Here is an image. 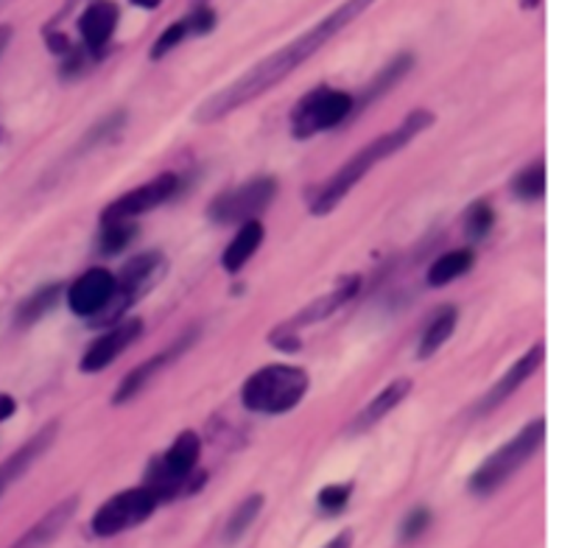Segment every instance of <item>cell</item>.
<instances>
[{
  "label": "cell",
  "instance_id": "cell-20",
  "mask_svg": "<svg viewBox=\"0 0 573 548\" xmlns=\"http://www.w3.org/2000/svg\"><path fill=\"white\" fill-rule=\"evenodd\" d=\"M73 509H76V498L62 500L60 507L51 509V513L45 515V518H42L36 526H31V529L25 531V535L20 537V540L14 542L12 548H45L51 542V537L56 535V531L65 529V524L71 520Z\"/></svg>",
  "mask_w": 573,
  "mask_h": 548
},
{
  "label": "cell",
  "instance_id": "cell-3",
  "mask_svg": "<svg viewBox=\"0 0 573 548\" xmlns=\"http://www.w3.org/2000/svg\"><path fill=\"white\" fill-rule=\"evenodd\" d=\"M308 387H311V378L303 367L269 363L246 378L241 400L246 409L257 411V414H286V411L297 409L299 400L308 394Z\"/></svg>",
  "mask_w": 573,
  "mask_h": 548
},
{
  "label": "cell",
  "instance_id": "cell-27",
  "mask_svg": "<svg viewBox=\"0 0 573 548\" xmlns=\"http://www.w3.org/2000/svg\"><path fill=\"white\" fill-rule=\"evenodd\" d=\"M261 509H263V495H250V498L244 500V504H241L238 509H235L233 515H230V520H227V540H238L241 535H244L246 529H250L252 526V520L257 518V515H261Z\"/></svg>",
  "mask_w": 573,
  "mask_h": 548
},
{
  "label": "cell",
  "instance_id": "cell-12",
  "mask_svg": "<svg viewBox=\"0 0 573 548\" xmlns=\"http://www.w3.org/2000/svg\"><path fill=\"white\" fill-rule=\"evenodd\" d=\"M120 12L113 0H93L78 18V34H82V49L91 60H102L104 51L113 42L115 29H118Z\"/></svg>",
  "mask_w": 573,
  "mask_h": 548
},
{
  "label": "cell",
  "instance_id": "cell-37",
  "mask_svg": "<svg viewBox=\"0 0 573 548\" xmlns=\"http://www.w3.org/2000/svg\"><path fill=\"white\" fill-rule=\"evenodd\" d=\"M197 3H199V7H204V0H197Z\"/></svg>",
  "mask_w": 573,
  "mask_h": 548
},
{
  "label": "cell",
  "instance_id": "cell-2",
  "mask_svg": "<svg viewBox=\"0 0 573 548\" xmlns=\"http://www.w3.org/2000/svg\"><path fill=\"white\" fill-rule=\"evenodd\" d=\"M431 124H434V115H431L428 109H414V113L406 115V120H403L397 129L383 131V135H378L375 140H372V144H367L364 149L356 151V155H352L350 160H347L344 166H341L339 171H336L333 177H330L328 182L319 188V193L314 197V202H311V213L314 215L333 213V210L339 208L341 199H344L352 188L359 186L361 179H364L367 173L378 166V162H383L386 157L397 155L403 146L412 144L414 137L423 135Z\"/></svg>",
  "mask_w": 573,
  "mask_h": 548
},
{
  "label": "cell",
  "instance_id": "cell-8",
  "mask_svg": "<svg viewBox=\"0 0 573 548\" xmlns=\"http://www.w3.org/2000/svg\"><path fill=\"white\" fill-rule=\"evenodd\" d=\"M277 193V182L272 177L250 179L246 186L230 188L222 197H215L210 202L208 215L215 224H244L252 221L257 213L269 208V202Z\"/></svg>",
  "mask_w": 573,
  "mask_h": 548
},
{
  "label": "cell",
  "instance_id": "cell-34",
  "mask_svg": "<svg viewBox=\"0 0 573 548\" xmlns=\"http://www.w3.org/2000/svg\"><path fill=\"white\" fill-rule=\"evenodd\" d=\"M9 40H12V29H9V25H0V54L7 51Z\"/></svg>",
  "mask_w": 573,
  "mask_h": 548
},
{
  "label": "cell",
  "instance_id": "cell-24",
  "mask_svg": "<svg viewBox=\"0 0 573 548\" xmlns=\"http://www.w3.org/2000/svg\"><path fill=\"white\" fill-rule=\"evenodd\" d=\"M60 294H62V286H45L40 288V292L29 294V297L18 305L14 323H18L20 328H29V325L40 323L42 316L49 314V310L60 303Z\"/></svg>",
  "mask_w": 573,
  "mask_h": 548
},
{
  "label": "cell",
  "instance_id": "cell-7",
  "mask_svg": "<svg viewBox=\"0 0 573 548\" xmlns=\"http://www.w3.org/2000/svg\"><path fill=\"white\" fill-rule=\"evenodd\" d=\"M160 507V498L151 493L149 487H131L124 493L113 495L107 504L96 509L93 515V535L96 537H115L126 529H135L144 520H149L155 515V509Z\"/></svg>",
  "mask_w": 573,
  "mask_h": 548
},
{
  "label": "cell",
  "instance_id": "cell-32",
  "mask_svg": "<svg viewBox=\"0 0 573 548\" xmlns=\"http://www.w3.org/2000/svg\"><path fill=\"white\" fill-rule=\"evenodd\" d=\"M14 409H18V400H14L12 394L0 392V423H3V420L12 418Z\"/></svg>",
  "mask_w": 573,
  "mask_h": 548
},
{
  "label": "cell",
  "instance_id": "cell-25",
  "mask_svg": "<svg viewBox=\"0 0 573 548\" xmlns=\"http://www.w3.org/2000/svg\"><path fill=\"white\" fill-rule=\"evenodd\" d=\"M135 235H138V226L131 224V221H124V219L102 221L98 252H104V255H118L120 250H126V246L135 241Z\"/></svg>",
  "mask_w": 573,
  "mask_h": 548
},
{
  "label": "cell",
  "instance_id": "cell-5",
  "mask_svg": "<svg viewBox=\"0 0 573 548\" xmlns=\"http://www.w3.org/2000/svg\"><path fill=\"white\" fill-rule=\"evenodd\" d=\"M199 453H202V440H199V434L182 431V434L171 442V447L151 465L146 487H149L160 500L173 498L177 493H197L193 473H197Z\"/></svg>",
  "mask_w": 573,
  "mask_h": 548
},
{
  "label": "cell",
  "instance_id": "cell-18",
  "mask_svg": "<svg viewBox=\"0 0 573 548\" xmlns=\"http://www.w3.org/2000/svg\"><path fill=\"white\" fill-rule=\"evenodd\" d=\"M185 345H188V339L180 341V345H173L171 350L160 352V356L149 358V361H144V363H140V367H135V370H131L129 376H126L124 381H120L118 392L113 394V403L120 405V403H129L131 398H138V394L144 392L146 387H149L151 378H155L157 372H160L168 361H173V358H177L182 350H185Z\"/></svg>",
  "mask_w": 573,
  "mask_h": 548
},
{
  "label": "cell",
  "instance_id": "cell-30",
  "mask_svg": "<svg viewBox=\"0 0 573 548\" xmlns=\"http://www.w3.org/2000/svg\"><path fill=\"white\" fill-rule=\"evenodd\" d=\"M350 495H352V487L350 484H330V487H325L322 493H319V509L322 513H341V509L350 504Z\"/></svg>",
  "mask_w": 573,
  "mask_h": 548
},
{
  "label": "cell",
  "instance_id": "cell-35",
  "mask_svg": "<svg viewBox=\"0 0 573 548\" xmlns=\"http://www.w3.org/2000/svg\"><path fill=\"white\" fill-rule=\"evenodd\" d=\"M129 3H131V7H138V9H149V12H151V9H157V7H160L162 0H129Z\"/></svg>",
  "mask_w": 573,
  "mask_h": 548
},
{
  "label": "cell",
  "instance_id": "cell-1",
  "mask_svg": "<svg viewBox=\"0 0 573 548\" xmlns=\"http://www.w3.org/2000/svg\"><path fill=\"white\" fill-rule=\"evenodd\" d=\"M372 3H375V0H344V3H339L333 12L325 14L319 23H314L311 29L303 31L299 36H294L288 45H283L275 54H269L266 60L252 65L250 71H246L244 76L235 78L233 84H227L224 89L213 93V96L197 109L193 118H197L199 124H215V120L227 118L230 113L246 107V104L255 102V98L266 96L272 87L286 82L299 65H305L311 56H317L330 40H336V36L347 29V25L356 23Z\"/></svg>",
  "mask_w": 573,
  "mask_h": 548
},
{
  "label": "cell",
  "instance_id": "cell-6",
  "mask_svg": "<svg viewBox=\"0 0 573 548\" xmlns=\"http://www.w3.org/2000/svg\"><path fill=\"white\" fill-rule=\"evenodd\" d=\"M352 109H356V96L347 93V89H311V93L299 98L297 107L291 109V135L297 137V140H305V137H314L319 135V131L336 129V126L344 124L347 118H352Z\"/></svg>",
  "mask_w": 573,
  "mask_h": 548
},
{
  "label": "cell",
  "instance_id": "cell-21",
  "mask_svg": "<svg viewBox=\"0 0 573 548\" xmlns=\"http://www.w3.org/2000/svg\"><path fill=\"white\" fill-rule=\"evenodd\" d=\"M412 65H414V56L412 54L394 56V60L389 62V65L383 67V71L378 73L375 78H372L370 87H367L364 93H361V96L356 98V109H364V107H370L372 102H378V98H381L383 93H389V89H392L394 84L401 82V78L406 76L408 71H412ZM356 109H352V113H356Z\"/></svg>",
  "mask_w": 573,
  "mask_h": 548
},
{
  "label": "cell",
  "instance_id": "cell-16",
  "mask_svg": "<svg viewBox=\"0 0 573 548\" xmlns=\"http://www.w3.org/2000/svg\"><path fill=\"white\" fill-rule=\"evenodd\" d=\"M54 434H56V423L45 425L40 434L31 436V440L25 442L20 451H14L12 456H9V460L0 465V498H3V495H7V489L12 487V484L18 482V478L23 476V473L29 471L31 465H34V460H40L42 453L49 451V445L54 442Z\"/></svg>",
  "mask_w": 573,
  "mask_h": 548
},
{
  "label": "cell",
  "instance_id": "cell-31",
  "mask_svg": "<svg viewBox=\"0 0 573 548\" xmlns=\"http://www.w3.org/2000/svg\"><path fill=\"white\" fill-rule=\"evenodd\" d=\"M431 524V513L425 507L414 509V513L406 515V520H403V529H401V537L403 540H417L420 535H423L425 529H428Z\"/></svg>",
  "mask_w": 573,
  "mask_h": 548
},
{
  "label": "cell",
  "instance_id": "cell-36",
  "mask_svg": "<svg viewBox=\"0 0 573 548\" xmlns=\"http://www.w3.org/2000/svg\"><path fill=\"white\" fill-rule=\"evenodd\" d=\"M523 7H526V9H532V7H538V0H523Z\"/></svg>",
  "mask_w": 573,
  "mask_h": 548
},
{
  "label": "cell",
  "instance_id": "cell-26",
  "mask_svg": "<svg viewBox=\"0 0 573 548\" xmlns=\"http://www.w3.org/2000/svg\"><path fill=\"white\" fill-rule=\"evenodd\" d=\"M514 197L523 199V202H540L545 197V166L543 162H534V166L523 168V171L514 177L512 182Z\"/></svg>",
  "mask_w": 573,
  "mask_h": 548
},
{
  "label": "cell",
  "instance_id": "cell-19",
  "mask_svg": "<svg viewBox=\"0 0 573 548\" xmlns=\"http://www.w3.org/2000/svg\"><path fill=\"white\" fill-rule=\"evenodd\" d=\"M263 235H266V230H263L261 221H257V219L244 221L238 233H235V239L230 241L227 250H224L222 266L227 268V272H233V274L241 272V268H244L246 263H250V257L255 255L257 250H261Z\"/></svg>",
  "mask_w": 573,
  "mask_h": 548
},
{
  "label": "cell",
  "instance_id": "cell-14",
  "mask_svg": "<svg viewBox=\"0 0 573 548\" xmlns=\"http://www.w3.org/2000/svg\"><path fill=\"white\" fill-rule=\"evenodd\" d=\"M543 358H545V345H543V341H538V345H534L532 350L523 352V356H520L518 361H514L512 367H509L507 376H503L501 381H498L496 387H492L490 392H487V398H481V403H478V414H484V411L498 409V405H501L503 400L512 398V394L518 392V389L523 387V383L529 381V378H532L534 372L540 370V363H543Z\"/></svg>",
  "mask_w": 573,
  "mask_h": 548
},
{
  "label": "cell",
  "instance_id": "cell-13",
  "mask_svg": "<svg viewBox=\"0 0 573 548\" xmlns=\"http://www.w3.org/2000/svg\"><path fill=\"white\" fill-rule=\"evenodd\" d=\"M140 334H144V323H140V319H126V323L115 325L113 330H107L102 339H96L87 347V352L82 356L78 367H82L84 372L107 370L120 352L129 350V347L140 339Z\"/></svg>",
  "mask_w": 573,
  "mask_h": 548
},
{
  "label": "cell",
  "instance_id": "cell-29",
  "mask_svg": "<svg viewBox=\"0 0 573 548\" xmlns=\"http://www.w3.org/2000/svg\"><path fill=\"white\" fill-rule=\"evenodd\" d=\"M188 36H191V29H188L185 18L177 20V23H171L160 36H157L155 49H151V60H162L166 54H171V51L177 49L182 40H188Z\"/></svg>",
  "mask_w": 573,
  "mask_h": 548
},
{
  "label": "cell",
  "instance_id": "cell-23",
  "mask_svg": "<svg viewBox=\"0 0 573 548\" xmlns=\"http://www.w3.org/2000/svg\"><path fill=\"white\" fill-rule=\"evenodd\" d=\"M473 261H476V257H473L470 250L445 252V255H439L428 266V286L439 288V286H448V283L459 281L461 274L470 272Z\"/></svg>",
  "mask_w": 573,
  "mask_h": 548
},
{
  "label": "cell",
  "instance_id": "cell-17",
  "mask_svg": "<svg viewBox=\"0 0 573 548\" xmlns=\"http://www.w3.org/2000/svg\"><path fill=\"white\" fill-rule=\"evenodd\" d=\"M408 392H412V381H408V378H401V381L389 383V387L383 389L375 400H370V403L359 411V418L352 420V429H350L352 434H364V431L375 429V425L386 418L389 411H394L397 405L403 403V398H406Z\"/></svg>",
  "mask_w": 573,
  "mask_h": 548
},
{
  "label": "cell",
  "instance_id": "cell-33",
  "mask_svg": "<svg viewBox=\"0 0 573 548\" xmlns=\"http://www.w3.org/2000/svg\"><path fill=\"white\" fill-rule=\"evenodd\" d=\"M352 546V535L350 531H341L339 537H333V540L328 542V546H322V548H350Z\"/></svg>",
  "mask_w": 573,
  "mask_h": 548
},
{
  "label": "cell",
  "instance_id": "cell-15",
  "mask_svg": "<svg viewBox=\"0 0 573 548\" xmlns=\"http://www.w3.org/2000/svg\"><path fill=\"white\" fill-rule=\"evenodd\" d=\"M359 286H361L359 277H347V281L339 283V288H333V292H330V294H322V297L314 299V303L308 305V308H303V310H299V314H294L286 325H280V328L294 330V328H303V325L322 323V319L333 316L336 310L341 308V305L350 303V299L356 297V294H359Z\"/></svg>",
  "mask_w": 573,
  "mask_h": 548
},
{
  "label": "cell",
  "instance_id": "cell-28",
  "mask_svg": "<svg viewBox=\"0 0 573 548\" xmlns=\"http://www.w3.org/2000/svg\"><path fill=\"white\" fill-rule=\"evenodd\" d=\"M492 224H496V213L487 202H473L470 210L465 213V230L473 241L490 235Z\"/></svg>",
  "mask_w": 573,
  "mask_h": 548
},
{
  "label": "cell",
  "instance_id": "cell-22",
  "mask_svg": "<svg viewBox=\"0 0 573 548\" xmlns=\"http://www.w3.org/2000/svg\"><path fill=\"white\" fill-rule=\"evenodd\" d=\"M456 319H459V310L454 305H445V308L436 310V316L428 323V328H425L423 339H420L417 356L423 361L434 356V352H439V347L450 339V334L456 330Z\"/></svg>",
  "mask_w": 573,
  "mask_h": 548
},
{
  "label": "cell",
  "instance_id": "cell-10",
  "mask_svg": "<svg viewBox=\"0 0 573 548\" xmlns=\"http://www.w3.org/2000/svg\"><path fill=\"white\" fill-rule=\"evenodd\" d=\"M160 268V255L157 252H146V255L131 257L124 266L120 277H115V299L107 310H104V323H118L124 310L131 308V303L146 292L151 277Z\"/></svg>",
  "mask_w": 573,
  "mask_h": 548
},
{
  "label": "cell",
  "instance_id": "cell-4",
  "mask_svg": "<svg viewBox=\"0 0 573 548\" xmlns=\"http://www.w3.org/2000/svg\"><path fill=\"white\" fill-rule=\"evenodd\" d=\"M543 440H545V420H534V423L523 425L514 440H509L507 445L498 447L490 460L484 462V465L473 473L470 478L473 493L476 495L496 493L507 478H512L526 462L532 460L534 453L540 451V445H543Z\"/></svg>",
  "mask_w": 573,
  "mask_h": 548
},
{
  "label": "cell",
  "instance_id": "cell-11",
  "mask_svg": "<svg viewBox=\"0 0 573 548\" xmlns=\"http://www.w3.org/2000/svg\"><path fill=\"white\" fill-rule=\"evenodd\" d=\"M115 299V274L107 268H87L67 288V305L76 316H102Z\"/></svg>",
  "mask_w": 573,
  "mask_h": 548
},
{
  "label": "cell",
  "instance_id": "cell-9",
  "mask_svg": "<svg viewBox=\"0 0 573 548\" xmlns=\"http://www.w3.org/2000/svg\"><path fill=\"white\" fill-rule=\"evenodd\" d=\"M180 188H182L180 173H160V177H155L151 182H144V186L135 188V191H129V193H124L120 199H115V202L102 213V221L138 219V215L149 213V210H157L160 204H166L168 199L177 197Z\"/></svg>",
  "mask_w": 573,
  "mask_h": 548
}]
</instances>
